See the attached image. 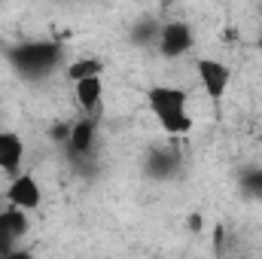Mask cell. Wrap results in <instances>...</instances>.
I'll use <instances>...</instances> for the list:
<instances>
[{
	"label": "cell",
	"instance_id": "cell-1",
	"mask_svg": "<svg viewBox=\"0 0 262 259\" xmlns=\"http://www.w3.org/2000/svg\"><path fill=\"white\" fill-rule=\"evenodd\" d=\"M9 61L15 64V70L21 76H46L52 73L55 64L61 61V46L58 43H46V40H37V43H25V46H15L9 52Z\"/></svg>",
	"mask_w": 262,
	"mask_h": 259
},
{
	"label": "cell",
	"instance_id": "cell-2",
	"mask_svg": "<svg viewBox=\"0 0 262 259\" xmlns=\"http://www.w3.org/2000/svg\"><path fill=\"white\" fill-rule=\"evenodd\" d=\"M192 43H195V37H192V28L186 21H168L159 31V46L156 49H159L162 58H180L192 49Z\"/></svg>",
	"mask_w": 262,
	"mask_h": 259
},
{
	"label": "cell",
	"instance_id": "cell-3",
	"mask_svg": "<svg viewBox=\"0 0 262 259\" xmlns=\"http://www.w3.org/2000/svg\"><path fill=\"white\" fill-rule=\"evenodd\" d=\"M198 79H201V89L207 92L210 101H220L226 92H229V82H232V70L216 61V58H198L195 61Z\"/></svg>",
	"mask_w": 262,
	"mask_h": 259
},
{
	"label": "cell",
	"instance_id": "cell-4",
	"mask_svg": "<svg viewBox=\"0 0 262 259\" xmlns=\"http://www.w3.org/2000/svg\"><path fill=\"white\" fill-rule=\"evenodd\" d=\"M6 198H9V207H18V210H37L40 201H43V189L37 183L34 174H18L12 177V183L6 186Z\"/></svg>",
	"mask_w": 262,
	"mask_h": 259
},
{
	"label": "cell",
	"instance_id": "cell-5",
	"mask_svg": "<svg viewBox=\"0 0 262 259\" xmlns=\"http://www.w3.org/2000/svg\"><path fill=\"white\" fill-rule=\"evenodd\" d=\"M146 101H149V110L156 116H165V113H177V110H186L189 107V95L177 85H152L146 92Z\"/></svg>",
	"mask_w": 262,
	"mask_h": 259
},
{
	"label": "cell",
	"instance_id": "cell-6",
	"mask_svg": "<svg viewBox=\"0 0 262 259\" xmlns=\"http://www.w3.org/2000/svg\"><path fill=\"white\" fill-rule=\"evenodd\" d=\"M25 162V140L15 131H0V171L18 177Z\"/></svg>",
	"mask_w": 262,
	"mask_h": 259
},
{
	"label": "cell",
	"instance_id": "cell-7",
	"mask_svg": "<svg viewBox=\"0 0 262 259\" xmlns=\"http://www.w3.org/2000/svg\"><path fill=\"white\" fill-rule=\"evenodd\" d=\"M95 134H98V122H95L92 116H85V119L73 122V125H70L67 149H70L73 156H89V153H92V146H95Z\"/></svg>",
	"mask_w": 262,
	"mask_h": 259
},
{
	"label": "cell",
	"instance_id": "cell-8",
	"mask_svg": "<svg viewBox=\"0 0 262 259\" xmlns=\"http://www.w3.org/2000/svg\"><path fill=\"white\" fill-rule=\"evenodd\" d=\"M76 92V104L82 107V113H98L101 107V98H104V79L95 76V79H82L73 85Z\"/></svg>",
	"mask_w": 262,
	"mask_h": 259
},
{
	"label": "cell",
	"instance_id": "cell-9",
	"mask_svg": "<svg viewBox=\"0 0 262 259\" xmlns=\"http://www.w3.org/2000/svg\"><path fill=\"white\" fill-rule=\"evenodd\" d=\"M25 232H28V217H25V210H18V207L0 210V238L18 241Z\"/></svg>",
	"mask_w": 262,
	"mask_h": 259
},
{
	"label": "cell",
	"instance_id": "cell-10",
	"mask_svg": "<svg viewBox=\"0 0 262 259\" xmlns=\"http://www.w3.org/2000/svg\"><path fill=\"white\" fill-rule=\"evenodd\" d=\"M67 79L76 85V82H82V79H95V76H101L104 73V61L101 58H76L73 64H67Z\"/></svg>",
	"mask_w": 262,
	"mask_h": 259
},
{
	"label": "cell",
	"instance_id": "cell-11",
	"mask_svg": "<svg viewBox=\"0 0 262 259\" xmlns=\"http://www.w3.org/2000/svg\"><path fill=\"white\" fill-rule=\"evenodd\" d=\"M159 119V125L165 134H174V137H180V134H189L192 131V116H189V110H177V113H165V116H156Z\"/></svg>",
	"mask_w": 262,
	"mask_h": 259
},
{
	"label": "cell",
	"instance_id": "cell-12",
	"mask_svg": "<svg viewBox=\"0 0 262 259\" xmlns=\"http://www.w3.org/2000/svg\"><path fill=\"white\" fill-rule=\"evenodd\" d=\"M159 31H162V25L143 21V25H137V28L131 31V40H134L137 46H159Z\"/></svg>",
	"mask_w": 262,
	"mask_h": 259
},
{
	"label": "cell",
	"instance_id": "cell-13",
	"mask_svg": "<svg viewBox=\"0 0 262 259\" xmlns=\"http://www.w3.org/2000/svg\"><path fill=\"white\" fill-rule=\"evenodd\" d=\"M149 174H159V177H165V174H171L174 168H177V156L174 153H152V162H149Z\"/></svg>",
	"mask_w": 262,
	"mask_h": 259
},
{
	"label": "cell",
	"instance_id": "cell-14",
	"mask_svg": "<svg viewBox=\"0 0 262 259\" xmlns=\"http://www.w3.org/2000/svg\"><path fill=\"white\" fill-rule=\"evenodd\" d=\"M241 189L250 195V198H262V168L247 171V174L241 177Z\"/></svg>",
	"mask_w": 262,
	"mask_h": 259
},
{
	"label": "cell",
	"instance_id": "cell-15",
	"mask_svg": "<svg viewBox=\"0 0 262 259\" xmlns=\"http://www.w3.org/2000/svg\"><path fill=\"white\" fill-rule=\"evenodd\" d=\"M49 137L58 140V143H67V140H70V125H64V122L52 125V128H49Z\"/></svg>",
	"mask_w": 262,
	"mask_h": 259
},
{
	"label": "cell",
	"instance_id": "cell-16",
	"mask_svg": "<svg viewBox=\"0 0 262 259\" xmlns=\"http://www.w3.org/2000/svg\"><path fill=\"white\" fill-rule=\"evenodd\" d=\"M201 220H204L201 213H189V229H192V232H201V226H204Z\"/></svg>",
	"mask_w": 262,
	"mask_h": 259
},
{
	"label": "cell",
	"instance_id": "cell-17",
	"mask_svg": "<svg viewBox=\"0 0 262 259\" xmlns=\"http://www.w3.org/2000/svg\"><path fill=\"white\" fill-rule=\"evenodd\" d=\"M0 259H34V256H31V250H21V247H18V250H12L9 256H0Z\"/></svg>",
	"mask_w": 262,
	"mask_h": 259
},
{
	"label": "cell",
	"instance_id": "cell-18",
	"mask_svg": "<svg viewBox=\"0 0 262 259\" xmlns=\"http://www.w3.org/2000/svg\"><path fill=\"white\" fill-rule=\"evenodd\" d=\"M256 43H259V49H262V28H259V37H256Z\"/></svg>",
	"mask_w": 262,
	"mask_h": 259
}]
</instances>
